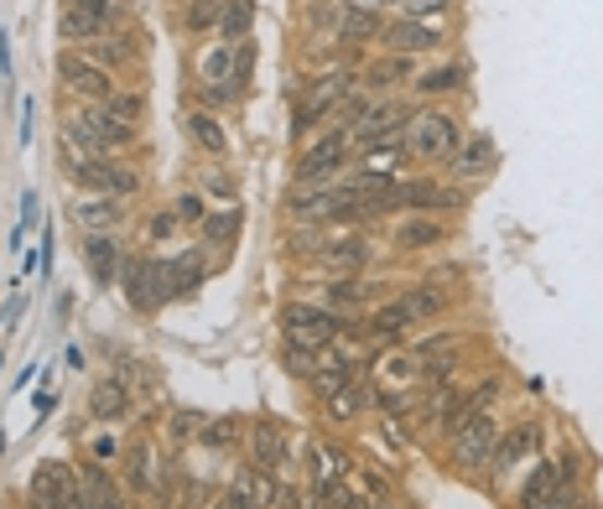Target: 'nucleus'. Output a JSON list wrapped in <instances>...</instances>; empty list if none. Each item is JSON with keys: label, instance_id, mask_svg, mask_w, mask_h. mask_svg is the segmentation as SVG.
Wrapping results in <instances>:
<instances>
[{"label": "nucleus", "instance_id": "4468645a", "mask_svg": "<svg viewBox=\"0 0 603 509\" xmlns=\"http://www.w3.org/2000/svg\"><path fill=\"white\" fill-rule=\"evenodd\" d=\"M58 32H63L69 42H94V37L110 32V11H94V5H78V0H73L69 11L58 16Z\"/></svg>", "mask_w": 603, "mask_h": 509}, {"label": "nucleus", "instance_id": "473e14b6", "mask_svg": "<svg viewBox=\"0 0 603 509\" xmlns=\"http://www.w3.org/2000/svg\"><path fill=\"white\" fill-rule=\"evenodd\" d=\"M458 84H464V69H458V63H447V69H432V73H421V78H417L421 94H447V89H458Z\"/></svg>", "mask_w": 603, "mask_h": 509}, {"label": "nucleus", "instance_id": "a18cd8bd", "mask_svg": "<svg viewBox=\"0 0 603 509\" xmlns=\"http://www.w3.org/2000/svg\"><path fill=\"white\" fill-rule=\"evenodd\" d=\"M78 5H94V11H115V0H78Z\"/></svg>", "mask_w": 603, "mask_h": 509}, {"label": "nucleus", "instance_id": "b1692460", "mask_svg": "<svg viewBox=\"0 0 603 509\" xmlns=\"http://www.w3.org/2000/svg\"><path fill=\"white\" fill-rule=\"evenodd\" d=\"M78 224L89 234H104L110 224H120V198H89V203H78Z\"/></svg>", "mask_w": 603, "mask_h": 509}, {"label": "nucleus", "instance_id": "2eb2a0df", "mask_svg": "<svg viewBox=\"0 0 603 509\" xmlns=\"http://www.w3.org/2000/svg\"><path fill=\"white\" fill-rule=\"evenodd\" d=\"M401 125H411V110H406V104H380V110H370V115L359 120V140H365V146H380V140H391Z\"/></svg>", "mask_w": 603, "mask_h": 509}, {"label": "nucleus", "instance_id": "f3484780", "mask_svg": "<svg viewBox=\"0 0 603 509\" xmlns=\"http://www.w3.org/2000/svg\"><path fill=\"white\" fill-rule=\"evenodd\" d=\"M209 276V265L198 260V250H183L177 260H167V281H172V297H193Z\"/></svg>", "mask_w": 603, "mask_h": 509}, {"label": "nucleus", "instance_id": "c756f323", "mask_svg": "<svg viewBox=\"0 0 603 509\" xmlns=\"http://www.w3.org/2000/svg\"><path fill=\"white\" fill-rule=\"evenodd\" d=\"M204 84H230L234 89V42L204 52Z\"/></svg>", "mask_w": 603, "mask_h": 509}, {"label": "nucleus", "instance_id": "58836bf2", "mask_svg": "<svg viewBox=\"0 0 603 509\" xmlns=\"http://www.w3.org/2000/svg\"><path fill=\"white\" fill-rule=\"evenodd\" d=\"M359 301V286L344 281V286H328V312H339V307H354Z\"/></svg>", "mask_w": 603, "mask_h": 509}, {"label": "nucleus", "instance_id": "49530a36", "mask_svg": "<svg viewBox=\"0 0 603 509\" xmlns=\"http://www.w3.org/2000/svg\"><path fill=\"white\" fill-rule=\"evenodd\" d=\"M213 509H234V499H230V494H224V499H213Z\"/></svg>", "mask_w": 603, "mask_h": 509}, {"label": "nucleus", "instance_id": "e433bc0d", "mask_svg": "<svg viewBox=\"0 0 603 509\" xmlns=\"http://www.w3.org/2000/svg\"><path fill=\"white\" fill-rule=\"evenodd\" d=\"M234 229H239V213H213V219H209V224H204V234H209V239H213V245H219V239H234Z\"/></svg>", "mask_w": 603, "mask_h": 509}, {"label": "nucleus", "instance_id": "412c9836", "mask_svg": "<svg viewBox=\"0 0 603 509\" xmlns=\"http://www.w3.org/2000/svg\"><path fill=\"white\" fill-rule=\"evenodd\" d=\"M250 22H256V0H224V11H219V37H224V42H245Z\"/></svg>", "mask_w": 603, "mask_h": 509}, {"label": "nucleus", "instance_id": "ddd939ff", "mask_svg": "<svg viewBox=\"0 0 603 509\" xmlns=\"http://www.w3.org/2000/svg\"><path fill=\"white\" fill-rule=\"evenodd\" d=\"M567 484H573V463H541L531 473L526 494H520V509H552L557 488H567Z\"/></svg>", "mask_w": 603, "mask_h": 509}, {"label": "nucleus", "instance_id": "dca6fc26", "mask_svg": "<svg viewBox=\"0 0 603 509\" xmlns=\"http://www.w3.org/2000/svg\"><path fill=\"white\" fill-rule=\"evenodd\" d=\"M385 47H395V52H432V47H442V32L427 22H395L385 32Z\"/></svg>", "mask_w": 603, "mask_h": 509}, {"label": "nucleus", "instance_id": "79ce46f5", "mask_svg": "<svg viewBox=\"0 0 603 509\" xmlns=\"http://www.w3.org/2000/svg\"><path fill=\"white\" fill-rule=\"evenodd\" d=\"M209 193H224V198H234V183H230V177H219V172H209Z\"/></svg>", "mask_w": 603, "mask_h": 509}, {"label": "nucleus", "instance_id": "6ab92c4d", "mask_svg": "<svg viewBox=\"0 0 603 509\" xmlns=\"http://www.w3.org/2000/svg\"><path fill=\"white\" fill-rule=\"evenodd\" d=\"M89 411H94V421H120L125 411H131V395H125L120 380H99L94 395H89Z\"/></svg>", "mask_w": 603, "mask_h": 509}, {"label": "nucleus", "instance_id": "6e6552de", "mask_svg": "<svg viewBox=\"0 0 603 509\" xmlns=\"http://www.w3.org/2000/svg\"><path fill=\"white\" fill-rule=\"evenodd\" d=\"M73 177H78L84 187H94V193H110V198L136 193V172L110 162V157H78V162H73Z\"/></svg>", "mask_w": 603, "mask_h": 509}, {"label": "nucleus", "instance_id": "423d86ee", "mask_svg": "<svg viewBox=\"0 0 603 509\" xmlns=\"http://www.w3.org/2000/svg\"><path fill=\"white\" fill-rule=\"evenodd\" d=\"M58 78H63V84H69L78 99H89V104H110V99H115L110 69L89 63L84 52H63V58H58Z\"/></svg>", "mask_w": 603, "mask_h": 509}, {"label": "nucleus", "instance_id": "20e7f679", "mask_svg": "<svg viewBox=\"0 0 603 509\" xmlns=\"http://www.w3.org/2000/svg\"><path fill=\"white\" fill-rule=\"evenodd\" d=\"M125 297L136 312H157L162 301H172V281H167V260H151V254H136L125 265Z\"/></svg>", "mask_w": 603, "mask_h": 509}, {"label": "nucleus", "instance_id": "f704fd0d", "mask_svg": "<svg viewBox=\"0 0 603 509\" xmlns=\"http://www.w3.org/2000/svg\"><path fill=\"white\" fill-rule=\"evenodd\" d=\"M219 11H224V0H193L187 5V26H219Z\"/></svg>", "mask_w": 603, "mask_h": 509}, {"label": "nucleus", "instance_id": "f03ea898", "mask_svg": "<svg viewBox=\"0 0 603 509\" xmlns=\"http://www.w3.org/2000/svg\"><path fill=\"white\" fill-rule=\"evenodd\" d=\"M458 120L453 115H411V125H406V146H411V157H421V162H438V157H453L458 151Z\"/></svg>", "mask_w": 603, "mask_h": 509}, {"label": "nucleus", "instance_id": "c85d7f7f", "mask_svg": "<svg viewBox=\"0 0 603 509\" xmlns=\"http://www.w3.org/2000/svg\"><path fill=\"white\" fill-rule=\"evenodd\" d=\"M256 468H266V473H271V468H281V458H286V447H281V432L276 426H271V421H260L256 426Z\"/></svg>", "mask_w": 603, "mask_h": 509}, {"label": "nucleus", "instance_id": "37998d69", "mask_svg": "<svg viewBox=\"0 0 603 509\" xmlns=\"http://www.w3.org/2000/svg\"><path fill=\"white\" fill-rule=\"evenodd\" d=\"M230 437H234V432L224 426V421H219V426H204V442H230Z\"/></svg>", "mask_w": 603, "mask_h": 509}, {"label": "nucleus", "instance_id": "1a4fd4ad", "mask_svg": "<svg viewBox=\"0 0 603 509\" xmlns=\"http://www.w3.org/2000/svg\"><path fill=\"white\" fill-rule=\"evenodd\" d=\"M374 380H380V400L401 406V395L411 385H421V359L417 353H380L374 359Z\"/></svg>", "mask_w": 603, "mask_h": 509}, {"label": "nucleus", "instance_id": "bb28decb", "mask_svg": "<svg viewBox=\"0 0 603 509\" xmlns=\"http://www.w3.org/2000/svg\"><path fill=\"white\" fill-rule=\"evenodd\" d=\"M339 32H344L348 42H365V37L385 32V26H380V16H374V5H344V22H339Z\"/></svg>", "mask_w": 603, "mask_h": 509}, {"label": "nucleus", "instance_id": "ea45409f", "mask_svg": "<svg viewBox=\"0 0 603 509\" xmlns=\"http://www.w3.org/2000/svg\"><path fill=\"white\" fill-rule=\"evenodd\" d=\"M177 219H183V224H198V219H204V198H193V193L177 198Z\"/></svg>", "mask_w": 603, "mask_h": 509}, {"label": "nucleus", "instance_id": "f257e3e1", "mask_svg": "<svg viewBox=\"0 0 603 509\" xmlns=\"http://www.w3.org/2000/svg\"><path fill=\"white\" fill-rule=\"evenodd\" d=\"M69 140L78 151H89V157H110V151H125L136 140V125H125L104 104H94V110H78L69 120Z\"/></svg>", "mask_w": 603, "mask_h": 509}, {"label": "nucleus", "instance_id": "393cba45", "mask_svg": "<svg viewBox=\"0 0 603 509\" xmlns=\"http://www.w3.org/2000/svg\"><path fill=\"white\" fill-rule=\"evenodd\" d=\"M187 131H193V140H198L204 151H213V157H224V151H230V136H224V125H219L209 110H198V115L187 120Z\"/></svg>", "mask_w": 603, "mask_h": 509}, {"label": "nucleus", "instance_id": "f8f14e48", "mask_svg": "<svg viewBox=\"0 0 603 509\" xmlns=\"http://www.w3.org/2000/svg\"><path fill=\"white\" fill-rule=\"evenodd\" d=\"M230 499H234V509H271L281 494H276V484H271L266 468H239L234 484H230Z\"/></svg>", "mask_w": 603, "mask_h": 509}, {"label": "nucleus", "instance_id": "0eeeda50", "mask_svg": "<svg viewBox=\"0 0 603 509\" xmlns=\"http://www.w3.org/2000/svg\"><path fill=\"white\" fill-rule=\"evenodd\" d=\"M464 203H468L464 187H438V183H427V177H411V183L391 187V198H385V209H427V213L464 209Z\"/></svg>", "mask_w": 603, "mask_h": 509}, {"label": "nucleus", "instance_id": "4c0bfd02", "mask_svg": "<svg viewBox=\"0 0 603 509\" xmlns=\"http://www.w3.org/2000/svg\"><path fill=\"white\" fill-rule=\"evenodd\" d=\"M401 73H406V63H401V58H391V63H374V69H370V89H385V84H395Z\"/></svg>", "mask_w": 603, "mask_h": 509}, {"label": "nucleus", "instance_id": "39448f33", "mask_svg": "<svg viewBox=\"0 0 603 509\" xmlns=\"http://www.w3.org/2000/svg\"><path fill=\"white\" fill-rule=\"evenodd\" d=\"M339 312H328V307H302V301H292L286 307V338L302 348H328L339 344Z\"/></svg>", "mask_w": 603, "mask_h": 509}, {"label": "nucleus", "instance_id": "7c9ffc66", "mask_svg": "<svg viewBox=\"0 0 603 509\" xmlns=\"http://www.w3.org/2000/svg\"><path fill=\"white\" fill-rule=\"evenodd\" d=\"M125 52H131V42H125V37H94V42H84V58H89V63H99V69L120 63Z\"/></svg>", "mask_w": 603, "mask_h": 509}, {"label": "nucleus", "instance_id": "7ed1b4c3", "mask_svg": "<svg viewBox=\"0 0 603 509\" xmlns=\"http://www.w3.org/2000/svg\"><path fill=\"white\" fill-rule=\"evenodd\" d=\"M494 442H500V421L489 417V411H473V417L458 421V432H453V463L458 468H484L494 458Z\"/></svg>", "mask_w": 603, "mask_h": 509}, {"label": "nucleus", "instance_id": "9b49d317", "mask_svg": "<svg viewBox=\"0 0 603 509\" xmlns=\"http://www.w3.org/2000/svg\"><path fill=\"white\" fill-rule=\"evenodd\" d=\"M344 157H348V136H344V131H333V136L312 140V146L302 151L297 177H302V183H323L328 172H339V166H344Z\"/></svg>", "mask_w": 603, "mask_h": 509}, {"label": "nucleus", "instance_id": "2f4dec72", "mask_svg": "<svg viewBox=\"0 0 603 509\" xmlns=\"http://www.w3.org/2000/svg\"><path fill=\"white\" fill-rule=\"evenodd\" d=\"M406 307H411V318H438L442 307H447V297H442L438 286H417V291H406Z\"/></svg>", "mask_w": 603, "mask_h": 509}, {"label": "nucleus", "instance_id": "4be33fe9", "mask_svg": "<svg viewBox=\"0 0 603 509\" xmlns=\"http://www.w3.org/2000/svg\"><path fill=\"white\" fill-rule=\"evenodd\" d=\"M438 239H447V229H442L438 219H406L401 234H395L401 250H427V245H438Z\"/></svg>", "mask_w": 603, "mask_h": 509}, {"label": "nucleus", "instance_id": "aec40b11", "mask_svg": "<svg viewBox=\"0 0 603 509\" xmlns=\"http://www.w3.org/2000/svg\"><path fill=\"white\" fill-rule=\"evenodd\" d=\"M115 239H110V234H89V239H84V265H89V276L99 281V286H104V281L115 276Z\"/></svg>", "mask_w": 603, "mask_h": 509}, {"label": "nucleus", "instance_id": "c03bdc74", "mask_svg": "<svg viewBox=\"0 0 603 509\" xmlns=\"http://www.w3.org/2000/svg\"><path fill=\"white\" fill-rule=\"evenodd\" d=\"M151 234H157V239H167V234H172V213H162V219L151 224Z\"/></svg>", "mask_w": 603, "mask_h": 509}, {"label": "nucleus", "instance_id": "9d476101", "mask_svg": "<svg viewBox=\"0 0 603 509\" xmlns=\"http://www.w3.org/2000/svg\"><path fill=\"white\" fill-rule=\"evenodd\" d=\"M541 452V421H515L505 437L494 442V473H510V468H520L526 458H536Z\"/></svg>", "mask_w": 603, "mask_h": 509}, {"label": "nucleus", "instance_id": "a19ab883", "mask_svg": "<svg viewBox=\"0 0 603 509\" xmlns=\"http://www.w3.org/2000/svg\"><path fill=\"white\" fill-rule=\"evenodd\" d=\"M552 509H588V505H582V494H578V488L567 484V488H557V499H552Z\"/></svg>", "mask_w": 603, "mask_h": 509}, {"label": "nucleus", "instance_id": "a878e982", "mask_svg": "<svg viewBox=\"0 0 603 509\" xmlns=\"http://www.w3.org/2000/svg\"><path fill=\"white\" fill-rule=\"evenodd\" d=\"M417 323V318H411V307H406V297H395L391 307H380V312H374V338H401V333H406V327Z\"/></svg>", "mask_w": 603, "mask_h": 509}, {"label": "nucleus", "instance_id": "cd10ccee", "mask_svg": "<svg viewBox=\"0 0 603 509\" xmlns=\"http://www.w3.org/2000/svg\"><path fill=\"white\" fill-rule=\"evenodd\" d=\"M344 89H348V78H339V73H333V78H323V84L312 89V104H307V110H297V131H307V125L323 115V110H328V104H333V99H339Z\"/></svg>", "mask_w": 603, "mask_h": 509}, {"label": "nucleus", "instance_id": "72a5a7b5", "mask_svg": "<svg viewBox=\"0 0 603 509\" xmlns=\"http://www.w3.org/2000/svg\"><path fill=\"white\" fill-rule=\"evenodd\" d=\"M104 110H110L115 120H125V125H136V115L146 110V99H140V94H115V99H110Z\"/></svg>", "mask_w": 603, "mask_h": 509}, {"label": "nucleus", "instance_id": "c9c22d12", "mask_svg": "<svg viewBox=\"0 0 603 509\" xmlns=\"http://www.w3.org/2000/svg\"><path fill=\"white\" fill-rule=\"evenodd\" d=\"M401 11H406V22H438L442 11H447V0H401Z\"/></svg>", "mask_w": 603, "mask_h": 509}, {"label": "nucleus", "instance_id": "a211bd4d", "mask_svg": "<svg viewBox=\"0 0 603 509\" xmlns=\"http://www.w3.org/2000/svg\"><path fill=\"white\" fill-rule=\"evenodd\" d=\"M484 172H494V140L489 136H473L464 146V151H453V177H484Z\"/></svg>", "mask_w": 603, "mask_h": 509}, {"label": "nucleus", "instance_id": "5701e85b", "mask_svg": "<svg viewBox=\"0 0 603 509\" xmlns=\"http://www.w3.org/2000/svg\"><path fill=\"white\" fill-rule=\"evenodd\" d=\"M84 488H89V499H94L99 509H131V505H125V494L110 484V473H104L99 463L84 468Z\"/></svg>", "mask_w": 603, "mask_h": 509}]
</instances>
